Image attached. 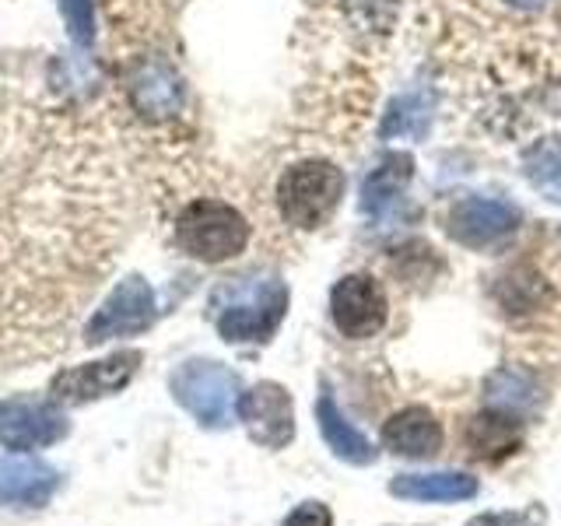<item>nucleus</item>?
<instances>
[{
    "label": "nucleus",
    "mask_w": 561,
    "mask_h": 526,
    "mask_svg": "<svg viewBox=\"0 0 561 526\" xmlns=\"http://www.w3.org/2000/svg\"><path fill=\"white\" fill-rule=\"evenodd\" d=\"M253 225L236 204L218 197H193L172 218V242L197 263H228L245 253Z\"/></svg>",
    "instance_id": "7ed1b4c3"
},
{
    "label": "nucleus",
    "mask_w": 561,
    "mask_h": 526,
    "mask_svg": "<svg viewBox=\"0 0 561 526\" xmlns=\"http://www.w3.org/2000/svg\"><path fill=\"white\" fill-rule=\"evenodd\" d=\"M291 291L277 274L236 277L210 291V320L228 344H267L280 330Z\"/></svg>",
    "instance_id": "f03ea898"
},
{
    "label": "nucleus",
    "mask_w": 561,
    "mask_h": 526,
    "mask_svg": "<svg viewBox=\"0 0 561 526\" xmlns=\"http://www.w3.org/2000/svg\"><path fill=\"white\" fill-rule=\"evenodd\" d=\"M60 488V470L39 456L14 453L0 456V505L8 508H43Z\"/></svg>",
    "instance_id": "f8f14e48"
},
{
    "label": "nucleus",
    "mask_w": 561,
    "mask_h": 526,
    "mask_svg": "<svg viewBox=\"0 0 561 526\" xmlns=\"http://www.w3.org/2000/svg\"><path fill=\"white\" fill-rule=\"evenodd\" d=\"M277 526H333V513L323 505V502H302V505H295L291 513L280 519Z\"/></svg>",
    "instance_id": "393cba45"
},
{
    "label": "nucleus",
    "mask_w": 561,
    "mask_h": 526,
    "mask_svg": "<svg viewBox=\"0 0 561 526\" xmlns=\"http://www.w3.org/2000/svg\"><path fill=\"white\" fill-rule=\"evenodd\" d=\"M548 523V508L543 505H523V508H508V513H481L467 519V526H543Z\"/></svg>",
    "instance_id": "5701e85b"
},
{
    "label": "nucleus",
    "mask_w": 561,
    "mask_h": 526,
    "mask_svg": "<svg viewBox=\"0 0 561 526\" xmlns=\"http://www.w3.org/2000/svg\"><path fill=\"white\" fill-rule=\"evenodd\" d=\"M116 186L78 105L0 84V373L60 355L116 245Z\"/></svg>",
    "instance_id": "f257e3e1"
},
{
    "label": "nucleus",
    "mask_w": 561,
    "mask_h": 526,
    "mask_svg": "<svg viewBox=\"0 0 561 526\" xmlns=\"http://www.w3.org/2000/svg\"><path fill=\"white\" fill-rule=\"evenodd\" d=\"M428 123H432V102L421 95V92H408L390 102V110L382 113L379 123V137L382 140H393V137H414L421 140L428 134Z\"/></svg>",
    "instance_id": "412c9836"
},
{
    "label": "nucleus",
    "mask_w": 561,
    "mask_h": 526,
    "mask_svg": "<svg viewBox=\"0 0 561 526\" xmlns=\"http://www.w3.org/2000/svg\"><path fill=\"white\" fill-rule=\"evenodd\" d=\"M158 316L154 306V291L140 274L123 277L119 285L110 291V298L95 309L92 320L84 323V344L99 347L113 338H134V333H145Z\"/></svg>",
    "instance_id": "6e6552de"
},
{
    "label": "nucleus",
    "mask_w": 561,
    "mask_h": 526,
    "mask_svg": "<svg viewBox=\"0 0 561 526\" xmlns=\"http://www.w3.org/2000/svg\"><path fill=\"white\" fill-rule=\"evenodd\" d=\"M523 175L540 197L561 204V137H540L523 148Z\"/></svg>",
    "instance_id": "aec40b11"
},
{
    "label": "nucleus",
    "mask_w": 561,
    "mask_h": 526,
    "mask_svg": "<svg viewBox=\"0 0 561 526\" xmlns=\"http://www.w3.org/2000/svg\"><path fill=\"white\" fill-rule=\"evenodd\" d=\"M519 207H513L508 201L499 197H463L449 207L446 228L449 236L467 245V250H499L508 239L519 232Z\"/></svg>",
    "instance_id": "9d476101"
},
{
    "label": "nucleus",
    "mask_w": 561,
    "mask_h": 526,
    "mask_svg": "<svg viewBox=\"0 0 561 526\" xmlns=\"http://www.w3.org/2000/svg\"><path fill=\"white\" fill-rule=\"evenodd\" d=\"M463 446L473 460L499 464L523 446V418L484 408L467 421Z\"/></svg>",
    "instance_id": "dca6fc26"
},
{
    "label": "nucleus",
    "mask_w": 561,
    "mask_h": 526,
    "mask_svg": "<svg viewBox=\"0 0 561 526\" xmlns=\"http://www.w3.org/2000/svg\"><path fill=\"white\" fill-rule=\"evenodd\" d=\"M130 102L134 110L145 119H172L175 113L183 110V78L165 57H148L134 67L130 75Z\"/></svg>",
    "instance_id": "ddd939ff"
},
{
    "label": "nucleus",
    "mask_w": 561,
    "mask_h": 526,
    "mask_svg": "<svg viewBox=\"0 0 561 526\" xmlns=\"http://www.w3.org/2000/svg\"><path fill=\"white\" fill-rule=\"evenodd\" d=\"M543 291H548L543 288V277H537L534 271H513L508 277H502V285L495 288V298L502 302L505 312H534V309H540Z\"/></svg>",
    "instance_id": "4be33fe9"
},
{
    "label": "nucleus",
    "mask_w": 561,
    "mask_h": 526,
    "mask_svg": "<svg viewBox=\"0 0 561 526\" xmlns=\"http://www.w3.org/2000/svg\"><path fill=\"white\" fill-rule=\"evenodd\" d=\"M443 438L446 435L438 418L421 403L390 414V421L382 425V446L397 456H408V460H428V456L443 449Z\"/></svg>",
    "instance_id": "4468645a"
},
{
    "label": "nucleus",
    "mask_w": 561,
    "mask_h": 526,
    "mask_svg": "<svg viewBox=\"0 0 561 526\" xmlns=\"http://www.w3.org/2000/svg\"><path fill=\"white\" fill-rule=\"evenodd\" d=\"M330 320L347 341H368L390 320V298L373 274H344L330 291Z\"/></svg>",
    "instance_id": "0eeeda50"
},
{
    "label": "nucleus",
    "mask_w": 561,
    "mask_h": 526,
    "mask_svg": "<svg viewBox=\"0 0 561 526\" xmlns=\"http://www.w3.org/2000/svg\"><path fill=\"white\" fill-rule=\"evenodd\" d=\"M70 421L53 400L39 397H8L0 400V446L14 453H32L57 446L67 438Z\"/></svg>",
    "instance_id": "1a4fd4ad"
},
{
    "label": "nucleus",
    "mask_w": 561,
    "mask_h": 526,
    "mask_svg": "<svg viewBox=\"0 0 561 526\" xmlns=\"http://www.w3.org/2000/svg\"><path fill=\"white\" fill-rule=\"evenodd\" d=\"M344 169L330 158H302L288 165L277 180V210L295 232H316L323 228L344 201Z\"/></svg>",
    "instance_id": "20e7f679"
},
{
    "label": "nucleus",
    "mask_w": 561,
    "mask_h": 526,
    "mask_svg": "<svg viewBox=\"0 0 561 526\" xmlns=\"http://www.w3.org/2000/svg\"><path fill=\"white\" fill-rule=\"evenodd\" d=\"M169 393L201 428L221 432L232 425L239 408V376L210 358H190L169 376Z\"/></svg>",
    "instance_id": "39448f33"
},
{
    "label": "nucleus",
    "mask_w": 561,
    "mask_h": 526,
    "mask_svg": "<svg viewBox=\"0 0 561 526\" xmlns=\"http://www.w3.org/2000/svg\"><path fill=\"white\" fill-rule=\"evenodd\" d=\"M245 435L263 449H285L295 438V400L280 382L263 379L239 397L236 408Z\"/></svg>",
    "instance_id": "9b49d317"
},
{
    "label": "nucleus",
    "mask_w": 561,
    "mask_h": 526,
    "mask_svg": "<svg viewBox=\"0 0 561 526\" xmlns=\"http://www.w3.org/2000/svg\"><path fill=\"white\" fill-rule=\"evenodd\" d=\"M140 362H145V355H140L137 347H127V351H113L110 358L64 368V373H57L49 382V400L60 403V408H81V403L113 397L119 390H127Z\"/></svg>",
    "instance_id": "423d86ee"
},
{
    "label": "nucleus",
    "mask_w": 561,
    "mask_h": 526,
    "mask_svg": "<svg viewBox=\"0 0 561 526\" xmlns=\"http://www.w3.org/2000/svg\"><path fill=\"white\" fill-rule=\"evenodd\" d=\"M414 180V158L408 151H386L362 183V215L386 218Z\"/></svg>",
    "instance_id": "f3484780"
},
{
    "label": "nucleus",
    "mask_w": 561,
    "mask_h": 526,
    "mask_svg": "<svg viewBox=\"0 0 561 526\" xmlns=\"http://www.w3.org/2000/svg\"><path fill=\"white\" fill-rule=\"evenodd\" d=\"M540 400L537 379L530 373H523L519 365H502L484 379V408L526 418Z\"/></svg>",
    "instance_id": "6ab92c4d"
},
{
    "label": "nucleus",
    "mask_w": 561,
    "mask_h": 526,
    "mask_svg": "<svg viewBox=\"0 0 561 526\" xmlns=\"http://www.w3.org/2000/svg\"><path fill=\"white\" fill-rule=\"evenodd\" d=\"M513 8H519V11H537V8H543L548 0H508Z\"/></svg>",
    "instance_id": "a878e982"
},
{
    "label": "nucleus",
    "mask_w": 561,
    "mask_h": 526,
    "mask_svg": "<svg viewBox=\"0 0 561 526\" xmlns=\"http://www.w3.org/2000/svg\"><path fill=\"white\" fill-rule=\"evenodd\" d=\"M316 425H320L323 443L337 460L351 467H373L379 460L376 446L344 418V411L337 408V397H333L327 382L320 386V397H316Z\"/></svg>",
    "instance_id": "2eb2a0df"
},
{
    "label": "nucleus",
    "mask_w": 561,
    "mask_h": 526,
    "mask_svg": "<svg viewBox=\"0 0 561 526\" xmlns=\"http://www.w3.org/2000/svg\"><path fill=\"white\" fill-rule=\"evenodd\" d=\"M60 14H64L70 35H75V43L92 46V35H95L92 0H60Z\"/></svg>",
    "instance_id": "b1692460"
},
{
    "label": "nucleus",
    "mask_w": 561,
    "mask_h": 526,
    "mask_svg": "<svg viewBox=\"0 0 561 526\" xmlns=\"http://www.w3.org/2000/svg\"><path fill=\"white\" fill-rule=\"evenodd\" d=\"M390 495L403 502H467L478 495V478L463 470H428V473H397Z\"/></svg>",
    "instance_id": "a211bd4d"
}]
</instances>
